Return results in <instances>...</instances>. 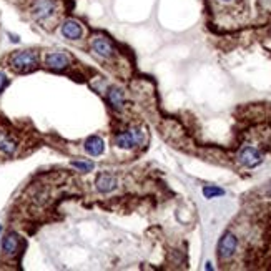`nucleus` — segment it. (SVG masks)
I'll list each match as a JSON object with an SVG mask.
<instances>
[{
    "instance_id": "f257e3e1",
    "label": "nucleus",
    "mask_w": 271,
    "mask_h": 271,
    "mask_svg": "<svg viewBox=\"0 0 271 271\" xmlns=\"http://www.w3.org/2000/svg\"><path fill=\"white\" fill-rule=\"evenodd\" d=\"M9 65L15 73H27L32 72L38 65V57L33 50L14 52L9 59Z\"/></svg>"
},
{
    "instance_id": "f03ea898",
    "label": "nucleus",
    "mask_w": 271,
    "mask_h": 271,
    "mask_svg": "<svg viewBox=\"0 0 271 271\" xmlns=\"http://www.w3.org/2000/svg\"><path fill=\"white\" fill-rule=\"evenodd\" d=\"M57 15L55 0H35L32 5V17L38 24H47Z\"/></svg>"
},
{
    "instance_id": "7ed1b4c3",
    "label": "nucleus",
    "mask_w": 271,
    "mask_h": 271,
    "mask_svg": "<svg viewBox=\"0 0 271 271\" xmlns=\"http://www.w3.org/2000/svg\"><path fill=\"white\" fill-rule=\"evenodd\" d=\"M115 143H117L118 148H123V150L142 145L143 143V131H142V128H138V126L130 128L128 131H122V133H118L117 138H115Z\"/></svg>"
},
{
    "instance_id": "20e7f679",
    "label": "nucleus",
    "mask_w": 271,
    "mask_h": 271,
    "mask_svg": "<svg viewBox=\"0 0 271 271\" xmlns=\"http://www.w3.org/2000/svg\"><path fill=\"white\" fill-rule=\"evenodd\" d=\"M238 248V240L233 233H224L218 243V256L221 259H232Z\"/></svg>"
},
{
    "instance_id": "39448f33",
    "label": "nucleus",
    "mask_w": 271,
    "mask_h": 271,
    "mask_svg": "<svg viewBox=\"0 0 271 271\" xmlns=\"http://www.w3.org/2000/svg\"><path fill=\"white\" fill-rule=\"evenodd\" d=\"M19 148V143L14 138L12 133H9L7 130L0 128V153L5 157H14Z\"/></svg>"
},
{
    "instance_id": "423d86ee",
    "label": "nucleus",
    "mask_w": 271,
    "mask_h": 271,
    "mask_svg": "<svg viewBox=\"0 0 271 271\" xmlns=\"http://www.w3.org/2000/svg\"><path fill=\"white\" fill-rule=\"evenodd\" d=\"M238 158H240V161H241V163H243L245 166H248V168H255V166H258V165L263 161L261 153H259L255 147H245V148H241Z\"/></svg>"
},
{
    "instance_id": "0eeeda50",
    "label": "nucleus",
    "mask_w": 271,
    "mask_h": 271,
    "mask_svg": "<svg viewBox=\"0 0 271 271\" xmlns=\"http://www.w3.org/2000/svg\"><path fill=\"white\" fill-rule=\"evenodd\" d=\"M45 65H47L50 70H65V68L70 65V59L65 54H60V52H54V54H49L47 59H45Z\"/></svg>"
},
{
    "instance_id": "6e6552de",
    "label": "nucleus",
    "mask_w": 271,
    "mask_h": 271,
    "mask_svg": "<svg viewBox=\"0 0 271 271\" xmlns=\"http://www.w3.org/2000/svg\"><path fill=\"white\" fill-rule=\"evenodd\" d=\"M60 32H62V35L65 37V38H68V40H78V38L83 37L82 25H80L77 20H72V19H68V20L63 22Z\"/></svg>"
},
{
    "instance_id": "1a4fd4ad",
    "label": "nucleus",
    "mask_w": 271,
    "mask_h": 271,
    "mask_svg": "<svg viewBox=\"0 0 271 271\" xmlns=\"http://www.w3.org/2000/svg\"><path fill=\"white\" fill-rule=\"evenodd\" d=\"M92 49L97 55H100L102 59H110L113 55V45L110 43V40L105 37H95L94 42H92Z\"/></svg>"
},
{
    "instance_id": "9d476101",
    "label": "nucleus",
    "mask_w": 271,
    "mask_h": 271,
    "mask_svg": "<svg viewBox=\"0 0 271 271\" xmlns=\"http://www.w3.org/2000/svg\"><path fill=\"white\" fill-rule=\"evenodd\" d=\"M95 185H97V190H99V192L110 193V192H113L115 188H117V178H115L112 173L103 171V173H100L99 176H97Z\"/></svg>"
},
{
    "instance_id": "9b49d317",
    "label": "nucleus",
    "mask_w": 271,
    "mask_h": 271,
    "mask_svg": "<svg viewBox=\"0 0 271 271\" xmlns=\"http://www.w3.org/2000/svg\"><path fill=\"white\" fill-rule=\"evenodd\" d=\"M19 246H20V241H19V236L15 233H9L2 241V251L7 256H15L17 251H19Z\"/></svg>"
},
{
    "instance_id": "f8f14e48",
    "label": "nucleus",
    "mask_w": 271,
    "mask_h": 271,
    "mask_svg": "<svg viewBox=\"0 0 271 271\" xmlns=\"http://www.w3.org/2000/svg\"><path fill=\"white\" fill-rule=\"evenodd\" d=\"M107 99H108V103H110L115 110H122L125 105V94L122 88H118V86H112V88L108 90Z\"/></svg>"
},
{
    "instance_id": "ddd939ff",
    "label": "nucleus",
    "mask_w": 271,
    "mask_h": 271,
    "mask_svg": "<svg viewBox=\"0 0 271 271\" xmlns=\"http://www.w3.org/2000/svg\"><path fill=\"white\" fill-rule=\"evenodd\" d=\"M85 150L92 157H99V155L105 152V142H103L100 137H90V138H86V142H85Z\"/></svg>"
},
{
    "instance_id": "4468645a",
    "label": "nucleus",
    "mask_w": 271,
    "mask_h": 271,
    "mask_svg": "<svg viewBox=\"0 0 271 271\" xmlns=\"http://www.w3.org/2000/svg\"><path fill=\"white\" fill-rule=\"evenodd\" d=\"M203 195H205V198H216V197H221V195H224V192L221 188H218V187H205L203 188Z\"/></svg>"
},
{
    "instance_id": "2eb2a0df",
    "label": "nucleus",
    "mask_w": 271,
    "mask_h": 271,
    "mask_svg": "<svg viewBox=\"0 0 271 271\" xmlns=\"http://www.w3.org/2000/svg\"><path fill=\"white\" fill-rule=\"evenodd\" d=\"M72 165L80 171H92L95 168L94 161H72Z\"/></svg>"
},
{
    "instance_id": "dca6fc26",
    "label": "nucleus",
    "mask_w": 271,
    "mask_h": 271,
    "mask_svg": "<svg viewBox=\"0 0 271 271\" xmlns=\"http://www.w3.org/2000/svg\"><path fill=\"white\" fill-rule=\"evenodd\" d=\"M9 80H7V75H5L4 72H0V94L5 90V86H7Z\"/></svg>"
},
{
    "instance_id": "f3484780",
    "label": "nucleus",
    "mask_w": 271,
    "mask_h": 271,
    "mask_svg": "<svg viewBox=\"0 0 271 271\" xmlns=\"http://www.w3.org/2000/svg\"><path fill=\"white\" fill-rule=\"evenodd\" d=\"M0 233H2V227H0Z\"/></svg>"
},
{
    "instance_id": "a211bd4d",
    "label": "nucleus",
    "mask_w": 271,
    "mask_h": 271,
    "mask_svg": "<svg viewBox=\"0 0 271 271\" xmlns=\"http://www.w3.org/2000/svg\"><path fill=\"white\" fill-rule=\"evenodd\" d=\"M223 2H230V0H223Z\"/></svg>"
}]
</instances>
